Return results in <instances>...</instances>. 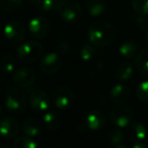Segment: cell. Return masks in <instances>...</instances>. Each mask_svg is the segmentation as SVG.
Listing matches in <instances>:
<instances>
[{
  "instance_id": "cell-1",
  "label": "cell",
  "mask_w": 148,
  "mask_h": 148,
  "mask_svg": "<svg viewBox=\"0 0 148 148\" xmlns=\"http://www.w3.org/2000/svg\"><path fill=\"white\" fill-rule=\"evenodd\" d=\"M115 36V28L106 21H97L89 28V41L98 47L110 45L114 40Z\"/></svg>"
},
{
  "instance_id": "cell-2",
  "label": "cell",
  "mask_w": 148,
  "mask_h": 148,
  "mask_svg": "<svg viewBox=\"0 0 148 148\" xmlns=\"http://www.w3.org/2000/svg\"><path fill=\"white\" fill-rule=\"evenodd\" d=\"M43 47L40 42L29 40L21 43L16 49V58L24 64H33L41 58Z\"/></svg>"
},
{
  "instance_id": "cell-3",
  "label": "cell",
  "mask_w": 148,
  "mask_h": 148,
  "mask_svg": "<svg viewBox=\"0 0 148 148\" xmlns=\"http://www.w3.org/2000/svg\"><path fill=\"white\" fill-rule=\"evenodd\" d=\"M27 105V98L22 90L11 88L5 96V106L8 112L12 114H19L23 112Z\"/></svg>"
},
{
  "instance_id": "cell-4",
  "label": "cell",
  "mask_w": 148,
  "mask_h": 148,
  "mask_svg": "<svg viewBox=\"0 0 148 148\" xmlns=\"http://www.w3.org/2000/svg\"><path fill=\"white\" fill-rule=\"evenodd\" d=\"M56 11L64 21L75 22L80 18L82 8L77 0H60Z\"/></svg>"
},
{
  "instance_id": "cell-5",
  "label": "cell",
  "mask_w": 148,
  "mask_h": 148,
  "mask_svg": "<svg viewBox=\"0 0 148 148\" xmlns=\"http://www.w3.org/2000/svg\"><path fill=\"white\" fill-rule=\"evenodd\" d=\"M133 118L132 108L128 105L123 104H117L115 107L112 108L110 112V119L113 125L123 128L127 127L131 124V121Z\"/></svg>"
},
{
  "instance_id": "cell-6",
  "label": "cell",
  "mask_w": 148,
  "mask_h": 148,
  "mask_svg": "<svg viewBox=\"0 0 148 148\" xmlns=\"http://www.w3.org/2000/svg\"><path fill=\"white\" fill-rule=\"evenodd\" d=\"M30 34L36 39H43L51 31V23L43 16H35L31 18L28 23Z\"/></svg>"
},
{
  "instance_id": "cell-7",
  "label": "cell",
  "mask_w": 148,
  "mask_h": 148,
  "mask_svg": "<svg viewBox=\"0 0 148 148\" xmlns=\"http://www.w3.org/2000/svg\"><path fill=\"white\" fill-rule=\"evenodd\" d=\"M4 36L9 42L19 43L24 39L26 30L24 25L19 21H10L5 24L3 29Z\"/></svg>"
},
{
  "instance_id": "cell-8",
  "label": "cell",
  "mask_w": 148,
  "mask_h": 148,
  "mask_svg": "<svg viewBox=\"0 0 148 148\" xmlns=\"http://www.w3.org/2000/svg\"><path fill=\"white\" fill-rule=\"evenodd\" d=\"M36 79V73L34 70L27 66L16 70L13 74V82L17 87L21 89H27L32 86Z\"/></svg>"
},
{
  "instance_id": "cell-9",
  "label": "cell",
  "mask_w": 148,
  "mask_h": 148,
  "mask_svg": "<svg viewBox=\"0 0 148 148\" xmlns=\"http://www.w3.org/2000/svg\"><path fill=\"white\" fill-rule=\"evenodd\" d=\"M62 66V58L58 51H51L45 55L40 60L39 66L45 74L53 75L60 70Z\"/></svg>"
},
{
  "instance_id": "cell-10",
  "label": "cell",
  "mask_w": 148,
  "mask_h": 148,
  "mask_svg": "<svg viewBox=\"0 0 148 148\" xmlns=\"http://www.w3.org/2000/svg\"><path fill=\"white\" fill-rule=\"evenodd\" d=\"M74 102V93L68 87H60L53 92V103L60 110H66Z\"/></svg>"
},
{
  "instance_id": "cell-11",
  "label": "cell",
  "mask_w": 148,
  "mask_h": 148,
  "mask_svg": "<svg viewBox=\"0 0 148 148\" xmlns=\"http://www.w3.org/2000/svg\"><path fill=\"white\" fill-rule=\"evenodd\" d=\"M20 125L16 119L11 116L0 118V136L3 138L11 139L19 134Z\"/></svg>"
},
{
  "instance_id": "cell-12",
  "label": "cell",
  "mask_w": 148,
  "mask_h": 148,
  "mask_svg": "<svg viewBox=\"0 0 148 148\" xmlns=\"http://www.w3.org/2000/svg\"><path fill=\"white\" fill-rule=\"evenodd\" d=\"M49 97L42 90H34L29 94L30 107L36 112H45L49 107Z\"/></svg>"
},
{
  "instance_id": "cell-13",
  "label": "cell",
  "mask_w": 148,
  "mask_h": 148,
  "mask_svg": "<svg viewBox=\"0 0 148 148\" xmlns=\"http://www.w3.org/2000/svg\"><path fill=\"white\" fill-rule=\"evenodd\" d=\"M126 134L132 143L144 142L147 138V129L141 123H131L127 126Z\"/></svg>"
},
{
  "instance_id": "cell-14",
  "label": "cell",
  "mask_w": 148,
  "mask_h": 148,
  "mask_svg": "<svg viewBox=\"0 0 148 148\" xmlns=\"http://www.w3.org/2000/svg\"><path fill=\"white\" fill-rule=\"evenodd\" d=\"M106 124V117L101 111L99 110H93L85 119V126L90 130L98 131L104 128Z\"/></svg>"
},
{
  "instance_id": "cell-15",
  "label": "cell",
  "mask_w": 148,
  "mask_h": 148,
  "mask_svg": "<svg viewBox=\"0 0 148 148\" xmlns=\"http://www.w3.org/2000/svg\"><path fill=\"white\" fill-rule=\"evenodd\" d=\"M41 129H42V124L35 117L27 118L22 124V131L24 135L31 137V138L38 136L41 132Z\"/></svg>"
},
{
  "instance_id": "cell-16",
  "label": "cell",
  "mask_w": 148,
  "mask_h": 148,
  "mask_svg": "<svg viewBox=\"0 0 148 148\" xmlns=\"http://www.w3.org/2000/svg\"><path fill=\"white\" fill-rule=\"evenodd\" d=\"M130 96V90L123 84H118L112 88L110 92V98L115 104H123L128 100Z\"/></svg>"
},
{
  "instance_id": "cell-17",
  "label": "cell",
  "mask_w": 148,
  "mask_h": 148,
  "mask_svg": "<svg viewBox=\"0 0 148 148\" xmlns=\"http://www.w3.org/2000/svg\"><path fill=\"white\" fill-rule=\"evenodd\" d=\"M87 12L92 17L101 16L107 9V3L105 0H88L86 5Z\"/></svg>"
},
{
  "instance_id": "cell-18",
  "label": "cell",
  "mask_w": 148,
  "mask_h": 148,
  "mask_svg": "<svg viewBox=\"0 0 148 148\" xmlns=\"http://www.w3.org/2000/svg\"><path fill=\"white\" fill-rule=\"evenodd\" d=\"M119 53L124 59H133L138 55V45L134 40H126L120 45Z\"/></svg>"
},
{
  "instance_id": "cell-19",
  "label": "cell",
  "mask_w": 148,
  "mask_h": 148,
  "mask_svg": "<svg viewBox=\"0 0 148 148\" xmlns=\"http://www.w3.org/2000/svg\"><path fill=\"white\" fill-rule=\"evenodd\" d=\"M133 66L128 62L120 64L115 71L116 79L120 82H127L133 76Z\"/></svg>"
},
{
  "instance_id": "cell-20",
  "label": "cell",
  "mask_w": 148,
  "mask_h": 148,
  "mask_svg": "<svg viewBox=\"0 0 148 148\" xmlns=\"http://www.w3.org/2000/svg\"><path fill=\"white\" fill-rule=\"evenodd\" d=\"M134 62L139 73L148 80V49H142L135 57Z\"/></svg>"
},
{
  "instance_id": "cell-21",
  "label": "cell",
  "mask_w": 148,
  "mask_h": 148,
  "mask_svg": "<svg viewBox=\"0 0 148 148\" xmlns=\"http://www.w3.org/2000/svg\"><path fill=\"white\" fill-rule=\"evenodd\" d=\"M60 115L55 111H47L43 115V124L47 127V129L51 131L57 130L60 125Z\"/></svg>"
},
{
  "instance_id": "cell-22",
  "label": "cell",
  "mask_w": 148,
  "mask_h": 148,
  "mask_svg": "<svg viewBox=\"0 0 148 148\" xmlns=\"http://www.w3.org/2000/svg\"><path fill=\"white\" fill-rule=\"evenodd\" d=\"M98 47L94 45H85L84 47L81 49L80 56L81 59L86 62H91L97 60L98 56H99V51L97 49Z\"/></svg>"
},
{
  "instance_id": "cell-23",
  "label": "cell",
  "mask_w": 148,
  "mask_h": 148,
  "mask_svg": "<svg viewBox=\"0 0 148 148\" xmlns=\"http://www.w3.org/2000/svg\"><path fill=\"white\" fill-rule=\"evenodd\" d=\"M16 66V60L14 56L6 55L0 60V70L5 74H11L14 72Z\"/></svg>"
},
{
  "instance_id": "cell-24",
  "label": "cell",
  "mask_w": 148,
  "mask_h": 148,
  "mask_svg": "<svg viewBox=\"0 0 148 148\" xmlns=\"http://www.w3.org/2000/svg\"><path fill=\"white\" fill-rule=\"evenodd\" d=\"M107 138L111 145H113V146H118V145L123 144L124 134H123L119 129L112 128V129H110L109 132H108Z\"/></svg>"
},
{
  "instance_id": "cell-25",
  "label": "cell",
  "mask_w": 148,
  "mask_h": 148,
  "mask_svg": "<svg viewBox=\"0 0 148 148\" xmlns=\"http://www.w3.org/2000/svg\"><path fill=\"white\" fill-rule=\"evenodd\" d=\"M13 148H38V145L33 140V138L24 135L16 139L13 144Z\"/></svg>"
},
{
  "instance_id": "cell-26",
  "label": "cell",
  "mask_w": 148,
  "mask_h": 148,
  "mask_svg": "<svg viewBox=\"0 0 148 148\" xmlns=\"http://www.w3.org/2000/svg\"><path fill=\"white\" fill-rule=\"evenodd\" d=\"M59 0H36L34 5L41 11H51L57 9Z\"/></svg>"
},
{
  "instance_id": "cell-27",
  "label": "cell",
  "mask_w": 148,
  "mask_h": 148,
  "mask_svg": "<svg viewBox=\"0 0 148 148\" xmlns=\"http://www.w3.org/2000/svg\"><path fill=\"white\" fill-rule=\"evenodd\" d=\"M136 96L140 102L148 104V80L143 81L137 86Z\"/></svg>"
},
{
  "instance_id": "cell-28",
  "label": "cell",
  "mask_w": 148,
  "mask_h": 148,
  "mask_svg": "<svg viewBox=\"0 0 148 148\" xmlns=\"http://www.w3.org/2000/svg\"><path fill=\"white\" fill-rule=\"evenodd\" d=\"M22 0H0V10L11 12L18 9L21 5Z\"/></svg>"
},
{
  "instance_id": "cell-29",
  "label": "cell",
  "mask_w": 148,
  "mask_h": 148,
  "mask_svg": "<svg viewBox=\"0 0 148 148\" xmlns=\"http://www.w3.org/2000/svg\"><path fill=\"white\" fill-rule=\"evenodd\" d=\"M131 2L139 15H148V0H132Z\"/></svg>"
},
{
  "instance_id": "cell-30",
  "label": "cell",
  "mask_w": 148,
  "mask_h": 148,
  "mask_svg": "<svg viewBox=\"0 0 148 148\" xmlns=\"http://www.w3.org/2000/svg\"><path fill=\"white\" fill-rule=\"evenodd\" d=\"M137 24L142 30L147 31L148 30V17L146 15H139L137 18Z\"/></svg>"
},
{
  "instance_id": "cell-31",
  "label": "cell",
  "mask_w": 148,
  "mask_h": 148,
  "mask_svg": "<svg viewBox=\"0 0 148 148\" xmlns=\"http://www.w3.org/2000/svg\"><path fill=\"white\" fill-rule=\"evenodd\" d=\"M69 51H70V45H69L68 42H66V41H62V42H60L59 45H58V47H57V51L60 53V56L66 55Z\"/></svg>"
},
{
  "instance_id": "cell-32",
  "label": "cell",
  "mask_w": 148,
  "mask_h": 148,
  "mask_svg": "<svg viewBox=\"0 0 148 148\" xmlns=\"http://www.w3.org/2000/svg\"><path fill=\"white\" fill-rule=\"evenodd\" d=\"M131 148H148V146L143 142H139V143H133Z\"/></svg>"
},
{
  "instance_id": "cell-33",
  "label": "cell",
  "mask_w": 148,
  "mask_h": 148,
  "mask_svg": "<svg viewBox=\"0 0 148 148\" xmlns=\"http://www.w3.org/2000/svg\"><path fill=\"white\" fill-rule=\"evenodd\" d=\"M114 148H128L127 146H125V145L121 144V145H118V146H114Z\"/></svg>"
},
{
  "instance_id": "cell-34",
  "label": "cell",
  "mask_w": 148,
  "mask_h": 148,
  "mask_svg": "<svg viewBox=\"0 0 148 148\" xmlns=\"http://www.w3.org/2000/svg\"><path fill=\"white\" fill-rule=\"evenodd\" d=\"M0 148H9L7 144H0Z\"/></svg>"
},
{
  "instance_id": "cell-35",
  "label": "cell",
  "mask_w": 148,
  "mask_h": 148,
  "mask_svg": "<svg viewBox=\"0 0 148 148\" xmlns=\"http://www.w3.org/2000/svg\"><path fill=\"white\" fill-rule=\"evenodd\" d=\"M27 1H29L30 3H32V4H35V2H36V0H27Z\"/></svg>"
},
{
  "instance_id": "cell-36",
  "label": "cell",
  "mask_w": 148,
  "mask_h": 148,
  "mask_svg": "<svg viewBox=\"0 0 148 148\" xmlns=\"http://www.w3.org/2000/svg\"><path fill=\"white\" fill-rule=\"evenodd\" d=\"M145 39H146V42L148 43V30L146 31V36H145Z\"/></svg>"
},
{
  "instance_id": "cell-37",
  "label": "cell",
  "mask_w": 148,
  "mask_h": 148,
  "mask_svg": "<svg viewBox=\"0 0 148 148\" xmlns=\"http://www.w3.org/2000/svg\"><path fill=\"white\" fill-rule=\"evenodd\" d=\"M1 113H2V108H1V105H0V116H1Z\"/></svg>"
},
{
  "instance_id": "cell-38",
  "label": "cell",
  "mask_w": 148,
  "mask_h": 148,
  "mask_svg": "<svg viewBox=\"0 0 148 148\" xmlns=\"http://www.w3.org/2000/svg\"><path fill=\"white\" fill-rule=\"evenodd\" d=\"M45 148H53V147H45Z\"/></svg>"
},
{
  "instance_id": "cell-39",
  "label": "cell",
  "mask_w": 148,
  "mask_h": 148,
  "mask_svg": "<svg viewBox=\"0 0 148 148\" xmlns=\"http://www.w3.org/2000/svg\"><path fill=\"white\" fill-rule=\"evenodd\" d=\"M0 80H1V78H0Z\"/></svg>"
}]
</instances>
